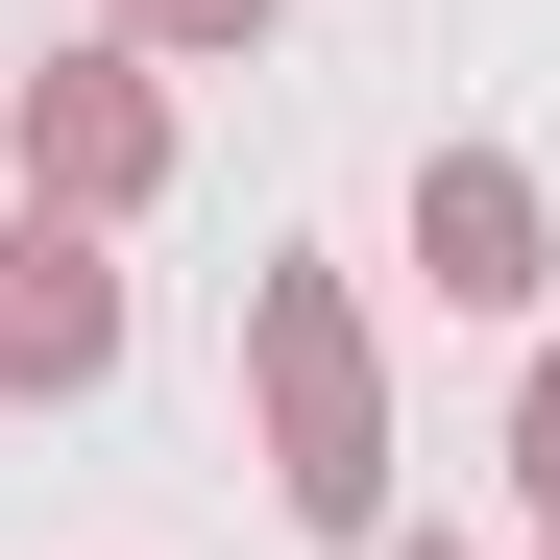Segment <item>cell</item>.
Listing matches in <instances>:
<instances>
[{
  "instance_id": "1",
  "label": "cell",
  "mask_w": 560,
  "mask_h": 560,
  "mask_svg": "<svg viewBox=\"0 0 560 560\" xmlns=\"http://www.w3.org/2000/svg\"><path fill=\"white\" fill-rule=\"evenodd\" d=\"M244 341H268V488H293L317 536H365V512H390V390H365L341 268H268V293H244Z\"/></svg>"
},
{
  "instance_id": "2",
  "label": "cell",
  "mask_w": 560,
  "mask_h": 560,
  "mask_svg": "<svg viewBox=\"0 0 560 560\" xmlns=\"http://www.w3.org/2000/svg\"><path fill=\"white\" fill-rule=\"evenodd\" d=\"M122 365V268L73 220H0V390H98Z\"/></svg>"
},
{
  "instance_id": "3",
  "label": "cell",
  "mask_w": 560,
  "mask_h": 560,
  "mask_svg": "<svg viewBox=\"0 0 560 560\" xmlns=\"http://www.w3.org/2000/svg\"><path fill=\"white\" fill-rule=\"evenodd\" d=\"M147 171H171V98H147V73H25V196L49 220H122Z\"/></svg>"
},
{
  "instance_id": "4",
  "label": "cell",
  "mask_w": 560,
  "mask_h": 560,
  "mask_svg": "<svg viewBox=\"0 0 560 560\" xmlns=\"http://www.w3.org/2000/svg\"><path fill=\"white\" fill-rule=\"evenodd\" d=\"M415 244H439V293H536V171L439 147V171H415Z\"/></svg>"
},
{
  "instance_id": "5",
  "label": "cell",
  "mask_w": 560,
  "mask_h": 560,
  "mask_svg": "<svg viewBox=\"0 0 560 560\" xmlns=\"http://www.w3.org/2000/svg\"><path fill=\"white\" fill-rule=\"evenodd\" d=\"M122 25H147V49H244L268 0H122Z\"/></svg>"
},
{
  "instance_id": "6",
  "label": "cell",
  "mask_w": 560,
  "mask_h": 560,
  "mask_svg": "<svg viewBox=\"0 0 560 560\" xmlns=\"http://www.w3.org/2000/svg\"><path fill=\"white\" fill-rule=\"evenodd\" d=\"M512 463H536V512H560V365H536V390H512Z\"/></svg>"
}]
</instances>
